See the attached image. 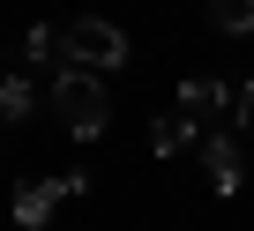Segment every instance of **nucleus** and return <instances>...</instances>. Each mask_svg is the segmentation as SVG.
<instances>
[{
    "mask_svg": "<svg viewBox=\"0 0 254 231\" xmlns=\"http://www.w3.org/2000/svg\"><path fill=\"white\" fill-rule=\"evenodd\" d=\"M60 52L82 60L90 75H105V67H127V30L105 23V15H75V23L60 30Z\"/></svg>",
    "mask_w": 254,
    "mask_h": 231,
    "instance_id": "nucleus-2",
    "label": "nucleus"
},
{
    "mask_svg": "<svg viewBox=\"0 0 254 231\" xmlns=\"http://www.w3.org/2000/svg\"><path fill=\"white\" fill-rule=\"evenodd\" d=\"M202 172H209L217 194H239V186H247V149H239V135H209V142H202Z\"/></svg>",
    "mask_w": 254,
    "mask_h": 231,
    "instance_id": "nucleus-4",
    "label": "nucleus"
},
{
    "mask_svg": "<svg viewBox=\"0 0 254 231\" xmlns=\"http://www.w3.org/2000/svg\"><path fill=\"white\" fill-rule=\"evenodd\" d=\"M30 104H38V90H30L23 75H8V82H0V120H30Z\"/></svg>",
    "mask_w": 254,
    "mask_h": 231,
    "instance_id": "nucleus-8",
    "label": "nucleus"
},
{
    "mask_svg": "<svg viewBox=\"0 0 254 231\" xmlns=\"http://www.w3.org/2000/svg\"><path fill=\"white\" fill-rule=\"evenodd\" d=\"M53 112L67 120V135H75V142H97V135H105V120H112L105 82H97L90 67H60V82H53Z\"/></svg>",
    "mask_w": 254,
    "mask_h": 231,
    "instance_id": "nucleus-1",
    "label": "nucleus"
},
{
    "mask_svg": "<svg viewBox=\"0 0 254 231\" xmlns=\"http://www.w3.org/2000/svg\"><path fill=\"white\" fill-rule=\"evenodd\" d=\"M209 23H217L224 38H247V30H254V0H209Z\"/></svg>",
    "mask_w": 254,
    "mask_h": 231,
    "instance_id": "nucleus-7",
    "label": "nucleus"
},
{
    "mask_svg": "<svg viewBox=\"0 0 254 231\" xmlns=\"http://www.w3.org/2000/svg\"><path fill=\"white\" fill-rule=\"evenodd\" d=\"M194 142V120H187V112H172V120H150V149L157 157H180Z\"/></svg>",
    "mask_w": 254,
    "mask_h": 231,
    "instance_id": "nucleus-6",
    "label": "nucleus"
},
{
    "mask_svg": "<svg viewBox=\"0 0 254 231\" xmlns=\"http://www.w3.org/2000/svg\"><path fill=\"white\" fill-rule=\"evenodd\" d=\"M53 52H60V30H45V23H38V30L23 38V60H53Z\"/></svg>",
    "mask_w": 254,
    "mask_h": 231,
    "instance_id": "nucleus-9",
    "label": "nucleus"
},
{
    "mask_svg": "<svg viewBox=\"0 0 254 231\" xmlns=\"http://www.w3.org/2000/svg\"><path fill=\"white\" fill-rule=\"evenodd\" d=\"M82 186H90V172H67V179H23V186H15V224L38 231V224H45L67 194H82Z\"/></svg>",
    "mask_w": 254,
    "mask_h": 231,
    "instance_id": "nucleus-3",
    "label": "nucleus"
},
{
    "mask_svg": "<svg viewBox=\"0 0 254 231\" xmlns=\"http://www.w3.org/2000/svg\"><path fill=\"white\" fill-rule=\"evenodd\" d=\"M224 104H232V90L217 75H187L180 82V112H187V120H209V112H224Z\"/></svg>",
    "mask_w": 254,
    "mask_h": 231,
    "instance_id": "nucleus-5",
    "label": "nucleus"
},
{
    "mask_svg": "<svg viewBox=\"0 0 254 231\" xmlns=\"http://www.w3.org/2000/svg\"><path fill=\"white\" fill-rule=\"evenodd\" d=\"M232 112H239V127L254 135V82H239V90H232Z\"/></svg>",
    "mask_w": 254,
    "mask_h": 231,
    "instance_id": "nucleus-10",
    "label": "nucleus"
}]
</instances>
